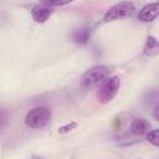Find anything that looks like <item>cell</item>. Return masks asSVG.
Instances as JSON below:
<instances>
[{"label":"cell","instance_id":"cell-1","mask_svg":"<svg viewBox=\"0 0 159 159\" xmlns=\"http://www.w3.org/2000/svg\"><path fill=\"white\" fill-rule=\"evenodd\" d=\"M112 73V67L108 66H94L86 71L81 78V83L84 88L91 89L102 82H104Z\"/></svg>","mask_w":159,"mask_h":159},{"label":"cell","instance_id":"cell-2","mask_svg":"<svg viewBox=\"0 0 159 159\" xmlns=\"http://www.w3.org/2000/svg\"><path fill=\"white\" fill-rule=\"evenodd\" d=\"M51 111L47 107H35L25 116V124L32 129L46 127L51 120Z\"/></svg>","mask_w":159,"mask_h":159},{"label":"cell","instance_id":"cell-3","mask_svg":"<svg viewBox=\"0 0 159 159\" xmlns=\"http://www.w3.org/2000/svg\"><path fill=\"white\" fill-rule=\"evenodd\" d=\"M134 12H135V6L132 1H120L106 11L103 16V21L111 22L120 19H127V17H130Z\"/></svg>","mask_w":159,"mask_h":159},{"label":"cell","instance_id":"cell-4","mask_svg":"<svg viewBox=\"0 0 159 159\" xmlns=\"http://www.w3.org/2000/svg\"><path fill=\"white\" fill-rule=\"evenodd\" d=\"M120 87V78L118 76L108 77L104 82L101 83V87L97 91V98L101 103L111 102L118 93Z\"/></svg>","mask_w":159,"mask_h":159},{"label":"cell","instance_id":"cell-5","mask_svg":"<svg viewBox=\"0 0 159 159\" xmlns=\"http://www.w3.org/2000/svg\"><path fill=\"white\" fill-rule=\"evenodd\" d=\"M55 9L46 2H37L31 7V17L36 24H45Z\"/></svg>","mask_w":159,"mask_h":159},{"label":"cell","instance_id":"cell-6","mask_svg":"<svg viewBox=\"0 0 159 159\" xmlns=\"http://www.w3.org/2000/svg\"><path fill=\"white\" fill-rule=\"evenodd\" d=\"M158 14H159V4L158 2H152V4H148V5L143 6L139 10L138 20H140L142 22H150L158 16Z\"/></svg>","mask_w":159,"mask_h":159},{"label":"cell","instance_id":"cell-7","mask_svg":"<svg viewBox=\"0 0 159 159\" xmlns=\"http://www.w3.org/2000/svg\"><path fill=\"white\" fill-rule=\"evenodd\" d=\"M152 128V124L144 119V118H135L132 120L130 123V133L135 137H142V135H145Z\"/></svg>","mask_w":159,"mask_h":159},{"label":"cell","instance_id":"cell-8","mask_svg":"<svg viewBox=\"0 0 159 159\" xmlns=\"http://www.w3.org/2000/svg\"><path fill=\"white\" fill-rule=\"evenodd\" d=\"M89 37H91L89 27H81V29L72 31V34H71V40L78 45H86L89 41Z\"/></svg>","mask_w":159,"mask_h":159},{"label":"cell","instance_id":"cell-9","mask_svg":"<svg viewBox=\"0 0 159 159\" xmlns=\"http://www.w3.org/2000/svg\"><path fill=\"white\" fill-rule=\"evenodd\" d=\"M159 53V42L155 36L149 35L147 37L144 48H143V55L144 56H157Z\"/></svg>","mask_w":159,"mask_h":159},{"label":"cell","instance_id":"cell-10","mask_svg":"<svg viewBox=\"0 0 159 159\" xmlns=\"http://www.w3.org/2000/svg\"><path fill=\"white\" fill-rule=\"evenodd\" d=\"M147 140L153 144L154 147H158L159 145V137H158V129H150L147 134Z\"/></svg>","mask_w":159,"mask_h":159},{"label":"cell","instance_id":"cell-11","mask_svg":"<svg viewBox=\"0 0 159 159\" xmlns=\"http://www.w3.org/2000/svg\"><path fill=\"white\" fill-rule=\"evenodd\" d=\"M10 119V113L5 108H0V129H2Z\"/></svg>","mask_w":159,"mask_h":159},{"label":"cell","instance_id":"cell-12","mask_svg":"<svg viewBox=\"0 0 159 159\" xmlns=\"http://www.w3.org/2000/svg\"><path fill=\"white\" fill-rule=\"evenodd\" d=\"M76 127H77V123H76V122H71V123H68V124H65V125L60 127V128L57 129V132H58V134H66V133L73 130Z\"/></svg>","mask_w":159,"mask_h":159},{"label":"cell","instance_id":"cell-13","mask_svg":"<svg viewBox=\"0 0 159 159\" xmlns=\"http://www.w3.org/2000/svg\"><path fill=\"white\" fill-rule=\"evenodd\" d=\"M47 5H50L51 7L55 9V6H65V5H68L71 1H45Z\"/></svg>","mask_w":159,"mask_h":159},{"label":"cell","instance_id":"cell-14","mask_svg":"<svg viewBox=\"0 0 159 159\" xmlns=\"http://www.w3.org/2000/svg\"><path fill=\"white\" fill-rule=\"evenodd\" d=\"M153 116H154L155 120H159V106H158V104H155V107H154V112H153Z\"/></svg>","mask_w":159,"mask_h":159},{"label":"cell","instance_id":"cell-15","mask_svg":"<svg viewBox=\"0 0 159 159\" xmlns=\"http://www.w3.org/2000/svg\"><path fill=\"white\" fill-rule=\"evenodd\" d=\"M31 159H43V158H41V157H37V155H32V157H31Z\"/></svg>","mask_w":159,"mask_h":159}]
</instances>
